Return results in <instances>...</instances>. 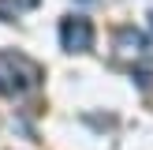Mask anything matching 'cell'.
<instances>
[{
    "instance_id": "cell-5",
    "label": "cell",
    "mask_w": 153,
    "mask_h": 150,
    "mask_svg": "<svg viewBox=\"0 0 153 150\" xmlns=\"http://www.w3.org/2000/svg\"><path fill=\"white\" fill-rule=\"evenodd\" d=\"M149 22H153V15H149Z\"/></svg>"
},
{
    "instance_id": "cell-1",
    "label": "cell",
    "mask_w": 153,
    "mask_h": 150,
    "mask_svg": "<svg viewBox=\"0 0 153 150\" xmlns=\"http://www.w3.org/2000/svg\"><path fill=\"white\" fill-rule=\"evenodd\" d=\"M37 68L26 56H15V52H0V94H22L26 86H34Z\"/></svg>"
},
{
    "instance_id": "cell-3",
    "label": "cell",
    "mask_w": 153,
    "mask_h": 150,
    "mask_svg": "<svg viewBox=\"0 0 153 150\" xmlns=\"http://www.w3.org/2000/svg\"><path fill=\"white\" fill-rule=\"evenodd\" d=\"M116 45H120V56H131V60H142L146 56V38L138 34L134 26H123L116 34Z\"/></svg>"
},
{
    "instance_id": "cell-2",
    "label": "cell",
    "mask_w": 153,
    "mask_h": 150,
    "mask_svg": "<svg viewBox=\"0 0 153 150\" xmlns=\"http://www.w3.org/2000/svg\"><path fill=\"white\" fill-rule=\"evenodd\" d=\"M60 45L67 52H86L94 45V22L86 15H67L60 19Z\"/></svg>"
},
{
    "instance_id": "cell-4",
    "label": "cell",
    "mask_w": 153,
    "mask_h": 150,
    "mask_svg": "<svg viewBox=\"0 0 153 150\" xmlns=\"http://www.w3.org/2000/svg\"><path fill=\"white\" fill-rule=\"evenodd\" d=\"M37 0H0V19H15L19 8H34Z\"/></svg>"
}]
</instances>
